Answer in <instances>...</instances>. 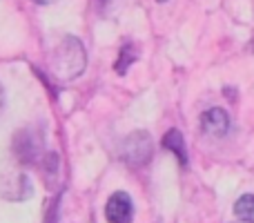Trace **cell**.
Masks as SVG:
<instances>
[{"instance_id":"6da1fadb","label":"cell","mask_w":254,"mask_h":223,"mask_svg":"<svg viewBox=\"0 0 254 223\" xmlns=\"http://www.w3.org/2000/svg\"><path fill=\"white\" fill-rule=\"evenodd\" d=\"M87 65V54L85 47L76 36H65L61 43L54 47V54L49 58L52 74L61 80H74L85 72Z\"/></svg>"},{"instance_id":"7c38bea8","label":"cell","mask_w":254,"mask_h":223,"mask_svg":"<svg viewBox=\"0 0 254 223\" xmlns=\"http://www.w3.org/2000/svg\"><path fill=\"white\" fill-rule=\"evenodd\" d=\"M158 2H167V0H158Z\"/></svg>"},{"instance_id":"30bf717a","label":"cell","mask_w":254,"mask_h":223,"mask_svg":"<svg viewBox=\"0 0 254 223\" xmlns=\"http://www.w3.org/2000/svg\"><path fill=\"white\" fill-rule=\"evenodd\" d=\"M2 107H4V89L0 85V112H2Z\"/></svg>"},{"instance_id":"52a82bcc","label":"cell","mask_w":254,"mask_h":223,"mask_svg":"<svg viewBox=\"0 0 254 223\" xmlns=\"http://www.w3.org/2000/svg\"><path fill=\"white\" fill-rule=\"evenodd\" d=\"M163 148L170 149L176 158H179L181 165H188V149H185V139L179 130H170L163 136Z\"/></svg>"},{"instance_id":"8992f818","label":"cell","mask_w":254,"mask_h":223,"mask_svg":"<svg viewBox=\"0 0 254 223\" xmlns=\"http://www.w3.org/2000/svg\"><path fill=\"white\" fill-rule=\"evenodd\" d=\"M201 127L210 136H225L230 132V116L223 107H210L201 114Z\"/></svg>"},{"instance_id":"3957f363","label":"cell","mask_w":254,"mask_h":223,"mask_svg":"<svg viewBox=\"0 0 254 223\" xmlns=\"http://www.w3.org/2000/svg\"><path fill=\"white\" fill-rule=\"evenodd\" d=\"M121 156L129 167H143L152 156V139L147 132H131L123 141Z\"/></svg>"},{"instance_id":"7a4b0ae2","label":"cell","mask_w":254,"mask_h":223,"mask_svg":"<svg viewBox=\"0 0 254 223\" xmlns=\"http://www.w3.org/2000/svg\"><path fill=\"white\" fill-rule=\"evenodd\" d=\"M13 152L18 161L31 165L43 158V134L34 127H25L18 134H13Z\"/></svg>"},{"instance_id":"ba28073f","label":"cell","mask_w":254,"mask_h":223,"mask_svg":"<svg viewBox=\"0 0 254 223\" xmlns=\"http://www.w3.org/2000/svg\"><path fill=\"white\" fill-rule=\"evenodd\" d=\"M234 215L241 221H254V194H243L234 203Z\"/></svg>"},{"instance_id":"9c48e42d","label":"cell","mask_w":254,"mask_h":223,"mask_svg":"<svg viewBox=\"0 0 254 223\" xmlns=\"http://www.w3.org/2000/svg\"><path fill=\"white\" fill-rule=\"evenodd\" d=\"M136 58H138V54H136V47L134 45H125L123 49H121V54H119V61H116V72H119V74H125L127 72V67L131 65V63L136 61Z\"/></svg>"},{"instance_id":"277c9868","label":"cell","mask_w":254,"mask_h":223,"mask_svg":"<svg viewBox=\"0 0 254 223\" xmlns=\"http://www.w3.org/2000/svg\"><path fill=\"white\" fill-rule=\"evenodd\" d=\"M0 194L9 201H25L34 194V185L25 174H9L0 179Z\"/></svg>"},{"instance_id":"5b68a950","label":"cell","mask_w":254,"mask_h":223,"mask_svg":"<svg viewBox=\"0 0 254 223\" xmlns=\"http://www.w3.org/2000/svg\"><path fill=\"white\" fill-rule=\"evenodd\" d=\"M105 217L110 223H131L134 219V206L127 192H114L107 199Z\"/></svg>"},{"instance_id":"8fae6325","label":"cell","mask_w":254,"mask_h":223,"mask_svg":"<svg viewBox=\"0 0 254 223\" xmlns=\"http://www.w3.org/2000/svg\"><path fill=\"white\" fill-rule=\"evenodd\" d=\"M241 223H254V221H241Z\"/></svg>"}]
</instances>
